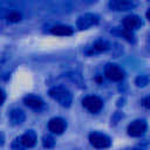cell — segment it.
<instances>
[{"label": "cell", "instance_id": "1", "mask_svg": "<svg viewBox=\"0 0 150 150\" xmlns=\"http://www.w3.org/2000/svg\"><path fill=\"white\" fill-rule=\"evenodd\" d=\"M50 97H53L55 101H57L63 107H69L71 103V94L68 89L63 87H54L49 90Z\"/></svg>", "mask_w": 150, "mask_h": 150}, {"label": "cell", "instance_id": "2", "mask_svg": "<svg viewBox=\"0 0 150 150\" xmlns=\"http://www.w3.org/2000/svg\"><path fill=\"white\" fill-rule=\"evenodd\" d=\"M89 141H90V144L94 146V148H97V149H105L108 146H110V138L103 134H100V132H93L89 135Z\"/></svg>", "mask_w": 150, "mask_h": 150}, {"label": "cell", "instance_id": "3", "mask_svg": "<svg viewBox=\"0 0 150 150\" xmlns=\"http://www.w3.org/2000/svg\"><path fill=\"white\" fill-rule=\"evenodd\" d=\"M104 75L111 80V81H122L124 79V71L121 67H118L117 64L114 63H109L107 64L105 69H104Z\"/></svg>", "mask_w": 150, "mask_h": 150}, {"label": "cell", "instance_id": "4", "mask_svg": "<svg viewBox=\"0 0 150 150\" xmlns=\"http://www.w3.org/2000/svg\"><path fill=\"white\" fill-rule=\"evenodd\" d=\"M82 104L90 112H97V111H100L102 109V105H103L102 100L100 97H97V96H87L82 101Z\"/></svg>", "mask_w": 150, "mask_h": 150}, {"label": "cell", "instance_id": "5", "mask_svg": "<svg viewBox=\"0 0 150 150\" xmlns=\"http://www.w3.org/2000/svg\"><path fill=\"white\" fill-rule=\"evenodd\" d=\"M98 22V16L96 14H91V13H87L82 16L79 18L77 20V27L80 29H87L94 25H96Z\"/></svg>", "mask_w": 150, "mask_h": 150}, {"label": "cell", "instance_id": "6", "mask_svg": "<svg viewBox=\"0 0 150 150\" xmlns=\"http://www.w3.org/2000/svg\"><path fill=\"white\" fill-rule=\"evenodd\" d=\"M145 130H146V123L143 120L134 121L128 127V134L130 136H134V137H137V136L143 135Z\"/></svg>", "mask_w": 150, "mask_h": 150}, {"label": "cell", "instance_id": "7", "mask_svg": "<svg viewBox=\"0 0 150 150\" xmlns=\"http://www.w3.org/2000/svg\"><path fill=\"white\" fill-rule=\"evenodd\" d=\"M48 128H49V130L53 134L61 135L64 131V129H66V122L62 118H60V117H55V118H52L49 121Z\"/></svg>", "mask_w": 150, "mask_h": 150}, {"label": "cell", "instance_id": "8", "mask_svg": "<svg viewBox=\"0 0 150 150\" xmlns=\"http://www.w3.org/2000/svg\"><path fill=\"white\" fill-rule=\"evenodd\" d=\"M123 25H124V30L132 32L134 29H137L138 27H141L142 21H141V18L137 15H128L124 19Z\"/></svg>", "mask_w": 150, "mask_h": 150}, {"label": "cell", "instance_id": "9", "mask_svg": "<svg viewBox=\"0 0 150 150\" xmlns=\"http://www.w3.org/2000/svg\"><path fill=\"white\" fill-rule=\"evenodd\" d=\"M20 142L21 144L25 146V148H32L35 145L36 143V134L33 131V130H28L27 132H25L21 138H20Z\"/></svg>", "mask_w": 150, "mask_h": 150}, {"label": "cell", "instance_id": "10", "mask_svg": "<svg viewBox=\"0 0 150 150\" xmlns=\"http://www.w3.org/2000/svg\"><path fill=\"white\" fill-rule=\"evenodd\" d=\"M23 102H25V104H26L27 107H29V108H32V109H35V110L42 108V105H43V101H42L40 97L34 96V95H28V96H26V97L23 98Z\"/></svg>", "mask_w": 150, "mask_h": 150}, {"label": "cell", "instance_id": "11", "mask_svg": "<svg viewBox=\"0 0 150 150\" xmlns=\"http://www.w3.org/2000/svg\"><path fill=\"white\" fill-rule=\"evenodd\" d=\"M109 6L114 11H128L134 7V4L130 1H121V0H114L109 2Z\"/></svg>", "mask_w": 150, "mask_h": 150}, {"label": "cell", "instance_id": "12", "mask_svg": "<svg viewBox=\"0 0 150 150\" xmlns=\"http://www.w3.org/2000/svg\"><path fill=\"white\" fill-rule=\"evenodd\" d=\"M50 32H52V34H54V35H62V36L71 35V34L74 33L73 28L69 27V26H66V25H57V26H54Z\"/></svg>", "mask_w": 150, "mask_h": 150}, {"label": "cell", "instance_id": "13", "mask_svg": "<svg viewBox=\"0 0 150 150\" xmlns=\"http://www.w3.org/2000/svg\"><path fill=\"white\" fill-rule=\"evenodd\" d=\"M9 118H11V121H12L13 124H21L25 121V114L21 110L15 109V110H13L11 112Z\"/></svg>", "mask_w": 150, "mask_h": 150}, {"label": "cell", "instance_id": "14", "mask_svg": "<svg viewBox=\"0 0 150 150\" xmlns=\"http://www.w3.org/2000/svg\"><path fill=\"white\" fill-rule=\"evenodd\" d=\"M109 48V45L105 42V41H97L96 43H94L91 50H89L88 53L89 54H93V53H101V52H104Z\"/></svg>", "mask_w": 150, "mask_h": 150}, {"label": "cell", "instance_id": "15", "mask_svg": "<svg viewBox=\"0 0 150 150\" xmlns=\"http://www.w3.org/2000/svg\"><path fill=\"white\" fill-rule=\"evenodd\" d=\"M6 19L9 21V22H19L21 20V13L16 12V11H12L7 14Z\"/></svg>", "mask_w": 150, "mask_h": 150}, {"label": "cell", "instance_id": "16", "mask_svg": "<svg viewBox=\"0 0 150 150\" xmlns=\"http://www.w3.org/2000/svg\"><path fill=\"white\" fill-rule=\"evenodd\" d=\"M42 144H43L45 148H47V149H52V148L55 145V141H54L53 136H50V135H46V136L43 137V139H42Z\"/></svg>", "mask_w": 150, "mask_h": 150}, {"label": "cell", "instance_id": "17", "mask_svg": "<svg viewBox=\"0 0 150 150\" xmlns=\"http://www.w3.org/2000/svg\"><path fill=\"white\" fill-rule=\"evenodd\" d=\"M148 83V80H146V77H138L137 79V86L138 87H143V86H145Z\"/></svg>", "mask_w": 150, "mask_h": 150}, {"label": "cell", "instance_id": "18", "mask_svg": "<svg viewBox=\"0 0 150 150\" xmlns=\"http://www.w3.org/2000/svg\"><path fill=\"white\" fill-rule=\"evenodd\" d=\"M4 101H5V94H4V91L0 89V105L4 103Z\"/></svg>", "mask_w": 150, "mask_h": 150}, {"label": "cell", "instance_id": "19", "mask_svg": "<svg viewBox=\"0 0 150 150\" xmlns=\"http://www.w3.org/2000/svg\"><path fill=\"white\" fill-rule=\"evenodd\" d=\"M149 97H145V100H144V105H145V108H149Z\"/></svg>", "mask_w": 150, "mask_h": 150}]
</instances>
